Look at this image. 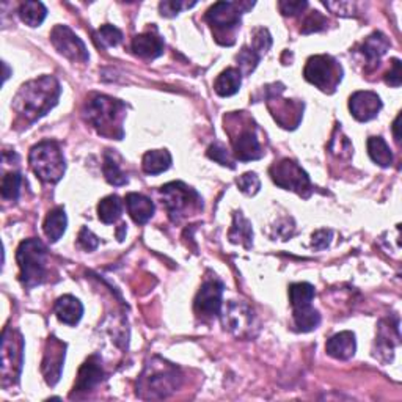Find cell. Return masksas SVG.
<instances>
[{
	"label": "cell",
	"instance_id": "obj_26",
	"mask_svg": "<svg viewBox=\"0 0 402 402\" xmlns=\"http://www.w3.org/2000/svg\"><path fill=\"white\" fill-rule=\"evenodd\" d=\"M388 47H389L388 38L380 34V31H374L373 35H369L366 40H364L362 46V54L366 57L368 61L375 63L380 60L382 55L387 54Z\"/></svg>",
	"mask_w": 402,
	"mask_h": 402
},
{
	"label": "cell",
	"instance_id": "obj_34",
	"mask_svg": "<svg viewBox=\"0 0 402 402\" xmlns=\"http://www.w3.org/2000/svg\"><path fill=\"white\" fill-rule=\"evenodd\" d=\"M94 38H96L98 46H100V47H113V46H117V44L121 43L123 34H121V30L115 27V25L105 24L96 31V35H94Z\"/></svg>",
	"mask_w": 402,
	"mask_h": 402
},
{
	"label": "cell",
	"instance_id": "obj_47",
	"mask_svg": "<svg viewBox=\"0 0 402 402\" xmlns=\"http://www.w3.org/2000/svg\"><path fill=\"white\" fill-rule=\"evenodd\" d=\"M399 121H401V115H398V118H396V119H394V123H393V134H394L396 142H401V135H399Z\"/></svg>",
	"mask_w": 402,
	"mask_h": 402
},
{
	"label": "cell",
	"instance_id": "obj_43",
	"mask_svg": "<svg viewBox=\"0 0 402 402\" xmlns=\"http://www.w3.org/2000/svg\"><path fill=\"white\" fill-rule=\"evenodd\" d=\"M332 237H333V232L330 230H319L313 234L311 247L316 250H324L330 245Z\"/></svg>",
	"mask_w": 402,
	"mask_h": 402
},
{
	"label": "cell",
	"instance_id": "obj_48",
	"mask_svg": "<svg viewBox=\"0 0 402 402\" xmlns=\"http://www.w3.org/2000/svg\"><path fill=\"white\" fill-rule=\"evenodd\" d=\"M3 68H5V75H3V79L6 80V79H8V65H6V63H3Z\"/></svg>",
	"mask_w": 402,
	"mask_h": 402
},
{
	"label": "cell",
	"instance_id": "obj_21",
	"mask_svg": "<svg viewBox=\"0 0 402 402\" xmlns=\"http://www.w3.org/2000/svg\"><path fill=\"white\" fill-rule=\"evenodd\" d=\"M128 212L135 223L143 225L154 216V203L140 193H129L126 197Z\"/></svg>",
	"mask_w": 402,
	"mask_h": 402
},
{
	"label": "cell",
	"instance_id": "obj_23",
	"mask_svg": "<svg viewBox=\"0 0 402 402\" xmlns=\"http://www.w3.org/2000/svg\"><path fill=\"white\" fill-rule=\"evenodd\" d=\"M242 84V74L236 68H228L218 75L216 84H214V90L222 98H228L236 94Z\"/></svg>",
	"mask_w": 402,
	"mask_h": 402
},
{
	"label": "cell",
	"instance_id": "obj_2",
	"mask_svg": "<svg viewBox=\"0 0 402 402\" xmlns=\"http://www.w3.org/2000/svg\"><path fill=\"white\" fill-rule=\"evenodd\" d=\"M84 115L88 123L98 131L99 135L107 138H123V119L126 117V105L121 100L104 94H94L87 100Z\"/></svg>",
	"mask_w": 402,
	"mask_h": 402
},
{
	"label": "cell",
	"instance_id": "obj_36",
	"mask_svg": "<svg viewBox=\"0 0 402 402\" xmlns=\"http://www.w3.org/2000/svg\"><path fill=\"white\" fill-rule=\"evenodd\" d=\"M236 184L239 188H241V192H244L245 195H256L258 192H260L261 181L260 178H258L256 173L248 172V173H244L242 176H239Z\"/></svg>",
	"mask_w": 402,
	"mask_h": 402
},
{
	"label": "cell",
	"instance_id": "obj_12",
	"mask_svg": "<svg viewBox=\"0 0 402 402\" xmlns=\"http://www.w3.org/2000/svg\"><path fill=\"white\" fill-rule=\"evenodd\" d=\"M65 350L66 344L61 343L55 336H50L44 349V358L41 364V371L47 385L54 387L60 380L63 363H65Z\"/></svg>",
	"mask_w": 402,
	"mask_h": 402
},
{
	"label": "cell",
	"instance_id": "obj_20",
	"mask_svg": "<svg viewBox=\"0 0 402 402\" xmlns=\"http://www.w3.org/2000/svg\"><path fill=\"white\" fill-rule=\"evenodd\" d=\"M132 50L142 59L153 60L163 54V41L154 34H142L132 40Z\"/></svg>",
	"mask_w": 402,
	"mask_h": 402
},
{
	"label": "cell",
	"instance_id": "obj_6",
	"mask_svg": "<svg viewBox=\"0 0 402 402\" xmlns=\"http://www.w3.org/2000/svg\"><path fill=\"white\" fill-rule=\"evenodd\" d=\"M253 3L244 2H217L214 3L206 13V21L211 24L212 30H216L217 41L220 38H231L234 43V31L241 24L242 8L248 10Z\"/></svg>",
	"mask_w": 402,
	"mask_h": 402
},
{
	"label": "cell",
	"instance_id": "obj_29",
	"mask_svg": "<svg viewBox=\"0 0 402 402\" xmlns=\"http://www.w3.org/2000/svg\"><path fill=\"white\" fill-rule=\"evenodd\" d=\"M123 212V201L118 195H109L99 201L98 216L104 223L117 222Z\"/></svg>",
	"mask_w": 402,
	"mask_h": 402
},
{
	"label": "cell",
	"instance_id": "obj_38",
	"mask_svg": "<svg viewBox=\"0 0 402 402\" xmlns=\"http://www.w3.org/2000/svg\"><path fill=\"white\" fill-rule=\"evenodd\" d=\"M270 46H272V38H270L269 30L262 27L256 29L253 34V46H251V49H253L258 55L262 57V54H266Z\"/></svg>",
	"mask_w": 402,
	"mask_h": 402
},
{
	"label": "cell",
	"instance_id": "obj_46",
	"mask_svg": "<svg viewBox=\"0 0 402 402\" xmlns=\"http://www.w3.org/2000/svg\"><path fill=\"white\" fill-rule=\"evenodd\" d=\"M324 5L339 16H352L355 11V5L350 2H325Z\"/></svg>",
	"mask_w": 402,
	"mask_h": 402
},
{
	"label": "cell",
	"instance_id": "obj_28",
	"mask_svg": "<svg viewBox=\"0 0 402 402\" xmlns=\"http://www.w3.org/2000/svg\"><path fill=\"white\" fill-rule=\"evenodd\" d=\"M294 324L300 332H311L320 324V314L311 305L294 308Z\"/></svg>",
	"mask_w": 402,
	"mask_h": 402
},
{
	"label": "cell",
	"instance_id": "obj_1",
	"mask_svg": "<svg viewBox=\"0 0 402 402\" xmlns=\"http://www.w3.org/2000/svg\"><path fill=\"white\" fill-rule=\"evenodd\" d=\"M60 93L61 88L59 80L52 75H43V77L30 80L19 88L17 94L13 99V109L21 121L31 124L46 115L59 103Z\"/></svg>",
	"mask_w": 402,
	"mask_h": 402
},
{
	"label": "cell",
	"instance_id": "obj_11",
	"mask_svg": "<svg viewBox=\"0 0 402 402\" xmlns=\"http://www.w3.org/2000/svg\"><path fill=\"white\" fill-rule=\"evenodd\" d=\"M50 41L61 55H65L68 60L74 63H85L90 57L85 43L66 25H55L52 34H50Z\"/></svg>",
	"mask_w": 402,
	"mask_h": 402
},
{
	"label": "cell",
	"instance_id": "obj_40",
	"mask_svg": "<svg viewBox=\"0 0 402 402\" xmlns=\"http://www.w3.org/2000/svg\"><path fill=\"white\" fill-rule=\"evenodd\" d=\"M325 25H327V19L320 15L319 11H314L305 19L304 27H302V34H313V31H319V30H322Z\"/></svg>",
	"mask_w": 402,
	"mask_h": 402
},
{
	"label": "cell",
	"instance_id": "obj_27",
	"mask_svg": "<svg viewBox=\"0 0 402 402\" xmlns=\"http://www.w3.org/2000/svg\"><path fill=\"white\" fill-rule=\"evenodd\" d=\"M230 239L234 244H242L245 248H250L253 244V230L247 218H245L241 212L234 214V222H232Z\"/></svg>",
	"mask_w": 402,
	"mask_h": 402
},
{
	"label": "cell",
	"instance_id": "obj_9",
	"mask_svg": "<svg viewBox=\"0 0 402 402\" xmlns=\"http://www.w3.org/2000/svg\"><path fill=\"white\" fill-rule=\"evenodd\" d=\"M24 363V341L21 333L6 329L2 336V385L16 383Z\"/></svg>",
	"mask_w": 402,
	"mask_h": 402
},
{
	"label": "cell",
	"instance_id": "obj_24",
	"mask_svg": "<svg viewBox=\"0 0 402 402\" xmlns=\"http://www.w3.org/2000/svg\"><path fill=\"white\" fill-rule=\"evenodd\" d=\"M68 225V218L63 207H55V209L47 214L46 220H44V234L47 236L50 242H57L59 239L65 234Z\"/></svg>",
	"mask_w": 402,
	"mask_h": 402
},
{
	"label": "cell",
	"instance_id": "obj_30",
	"mask_svg": "<svg viewBox=\"0 0 402 402\" xmlns=\"http://www.w3.org/2000/svg\"><path fill=\"white\" fill-rule=\"evenodd\" d=\"M368 153L377 165L389 167L393 163V154L389 147L382 137H369L368 140Z\"/></svg>",
	"mask_w": 402,
	"mask_h": 402
},
{
	"label": "cell",
	"instance_id": "obj_37",
	"mask_svg": "<svg viewBox=\"0 0 402 402\" xmlns=\"http://www.w3.org/2000/svg\"><path fill=\"white\" fill-rule=\"evenodd\" d=\"M236 59H237L239 66H241L242 71H244L245 74H250V73L253 71V69L256 68L258 61H260L261 57L258 55L251 47H244V49L241 50V52L237 54ZM241 69H239V71H241Z\"/></svg>",
	"mask_w": 402,
	"mask_h": 402
},
{
	"label": "cell",
	"instance_id": "obj_39",
	"mask_svg": "<svg viewBox=\"0 0 402 402\" xmlns=\"http://www.w3.org/2000/svg\"><path fill=\"white\" fill-rule=\"evenodd\" d=\"M193 5H195V2L187 3V2H181V0H165V2H161L159 10H161L162 16L173 17L184 8H191V6H193Z\"/></svg>",
	"mask_w": 402,
	"mask_h": 402
},
{
	"label": "cell",
	"instance_id": "obj_18",
	"mask_svg": "<svg viewBox=\"0 0 402 402\" xmlns=\"http://www.w3.org/2000/svg\"><path fill=\"white\" fill-rule=\"evenodd\" d=\"M281 90H283V85H278V90H275V85H274L276 100H278V93ZM270 112H272L276 123L281 124V128L294 129V128H297L302 119L304 104L295 103V100H291V99H283V100H278V104H276L275 109H270Z\"/></svg>",
	"mask_w": 402,
	"mask_h": 402
},
{
	"label": "cell",
	"instance_id": "obj_19",
	"mask_svg": "<svg viewBox=\"0 0 402 402\" xmlns=\"http://www.w3.org/2000/svg\"><path fill=\"white\" fill-rule=\"evenodd\" d=\"M325 350L330 357L336 360H349L355 355L357 341L352 332H341L333 335L325 344Z\"/></svg>",
	"mask_w": 402,
	"mask_h": 402
},
{
	"label": "cell",
	"instance_id": "obj_15",
	"mask_svg": "<svg viewBox=\"0 0 402 402\" xmlns=\"http://www.w3.org/2000/svg\"><path fill=\"white\" fill-rule=\"evenodd\" d=\"M349 109L355 119L364 123L379 115L382 100L373 91H357L350 96Z\"/></svg>",
	"mask_w": 402,
	"mask_h": 402
},
{
	"label": "cell",
	"instance_id": "obj_42",
	"mask_svg": "<svg viewBox=\"0 0 402 402\" xmlns=\"http://www.w3.org/2000/svg\"><path fill=\"white\" fill-rule=\"evenodd\" d=\"M79 245L87 251H93L98 248L99 239L94 236L90 230L84 226V228H82L79 232Z\"/></svg>",
	"mask_w": 402,
	"mask_h": 402
},
{
	"label": "cell",
	"instance_id": "obj_31",
	"mask_svg": "<svg viewBox=\"0 0 402 402\" xmlns=\"http://www.w3.org/2000/svg\"><path fill=\"white\" fill-rule=\"evenodd\" d=\"M19 16L29 27H38L46 19L47 10L41 2H24L19 6Z\"/></svg>",
	"mask_w": 402,
	"mask_h": 402
},
{
	"label": "cell",
	"instance_id": "obj_25",
	"mask_svg": "<svg viewBox=\"0 0 402 402\" xmlns=\"http://www.w3.org/2000/svg\"><path fill=\"white\" fill-rule=\"evenodd\" d=\"M170 165H172V156H170L167 149L148 151L142 161L143 172L148 174H159L167 172Z\"/></svg>",
	"mask_w": 402,
	"mask_h": 402
},
{
	"label": "cell",
	"instance_id": "obj_33",
	"mask_svg": "<svg viewBox=\"0 0 402 402\" xmlns=\"http://www.w3.org/2000/svg\"><path fill=\"white\" fill-rule=\"evenodd\" d=\"M104 176L109 184L112 186H124L128 182V176L119 167V163L115 161V157L112 156L110 151H107L104 154V165H103Z\"/></svg>",
	"mask_w": 402,
	"mask_h": 402
},
{
	"label": "cell",
	"instance_id": "obj_4",
	"mask_svg": "<svg viewBox=\"0 0 402 402\" xmlns=\"http://www.w3.org/2000/svg\"><path fill=\"white\" fill-rule=\"evenodd\" d=\"M46 247L40 239H27L16 251V260L21 270V281L25 288L40 286L46 276Z\"/></svg>",
	"mask_w": 402,
	"mask_h": 402
},
{
	"label": "cell",
	"instance_id": "obj_35",
	"mask_svg": "<svg viewBox=\"0 0 402 402\" xmlns=\"http://www.w3.org/2000/svg\"><path fill=\"white\" fill-rule=\"evenodd\" d=\"M21 174L16 172L6 173L2 179V197L5 200H17L21 191Z\"/></svg>",
	"mask_w": 402,
	"mask_h": 402
},
{
	"label": "cell",
	"instance_id": "obj_17",
	"mask_svg": "<svg viewBox=\"0 0 402 402\" xmlns=\"http://www.w3.org/2000/svg\"><path fill=\"white\" fill-rule=\"evenodd\" d=\"M225 327H228V330L236 333L237 336L248 335L253 325V313L250 308L241 304V302H231L228 308L225 310L223 318Z\"/></svg>",
	"mask_w": 402,
	"mask_h": 402
},
{
	"label": "cell",
	"instance_id": "obj_22",
	"mask_svg": "<svg viewBox=\"0 0 402 402\" xmlns=\"http://www.w3.org/2000/svg\"><path fill=\"white\" fill-rule=\"evenodd\" d=\"M55 314L63 324L75 325L82 319L84 314V306H82L80 300L73 297V295H63L55 302Z\"/></svg>",
	"mask_w": 402,
	"mask_h": 402
},
{
	"label": "cell",
	"instance_id": "obj_32",
	"mask_svg": "<svg viewBox=\"0 0 402 402\" xmlns=\"http://www.w3.org/2000/svg\"><path fill=\"white\" fill-rule=\"evenodd\" d=\"M314 295H316V291L310 283H294L289 286V300H291L292 308L311 305Z\"/></svg>",
	"mask_w": 402,
	"mask_h": 402
},
{
	"label": "cell",
	"instance_id": "obj_14",
	"mask_svg": "<svg viewBox=\"0 0 402 402\" xmlns=\"http://www.w3.org/2000/svg\"><path fill=\"white\" fill-rule=\"evenodd\" d=\"M231 143L237 161L250 162L258 161L262 157V149L260 147V140H258L256 137L253 121H250L247 128H241L239 134L231 135Z\"/></svg>",
	"mask_w": 402,
	"mask_h": 402
},
{
	"label": "cell",
	"instance_id": "obj_45",
	"mask_svg": "<svg viewBox=\"0 0 402 402\" xmlns=\"http://www.w3.org/2000/svg\"><path fill=\"white\" fill-rule=\"evenodd\" d=\"M401 60L394 59L392 61V68H389V71L385 75V82L389 87L398 88L401 85Z\"/></svg>",
	"mask_w": 402,
	"mask_h": 402
},
{
	"label": "cell",
	"instance_id": "obj_5",
	"mask_svg": "<svg viewBox=\"0 0 402 402\" xmlns=\"http://www.w3.org/2000/svg\"><path fill=\"white\" fill-rule=\"evenodd\" d=\"M30 167L38 178L46 182H59L65 174L66 163L60 144L46 140L35 144L29 154Z\"/></svg>",
	"mask_w": 402,
	"mask_h": 402
},
{
	"label": "cell",
	"instance_id": "obj_7",
	"mask_svg": "<svg viewBox=\"0 0 402 402\" xmlns=\"http://www.w3.org/2000/svg\"><path fill=\"white\" fill-rule=\"evenodd\" d=\"M162 203L165 204L168 216L173 222H179L188 212L201 207V200L193 188L187 187L184 182H170L161 188Z\"/></svg>",
	"mask_w": 402,
	"mask_h": 402
},
{
	"label": "cell",
	"instance_id": "obj_13",
	"mask_svg": "<svg viewBox=\"0 0 402 402\" xmlns=\"http://www.w3.org/2000/svg\"><path fill=\"white\" fill-rule=\"evenodd\" d=\"M223 285L218 280H207L195 297V311L198 316L212 318L217 316L222 308Z\"/></svg>",
	"mask_w": 402,
	"mask_h": 402
},
{
	"label": "cell",
	"instance_id": "obj_44",
	"mask_svg": "<svg viewBox=\"0 0 402 402\" xmlns=\"http://www.w3.org/2000/svg\"><path fill=\"white\" fill-rule=\"evenodd\" d=\"M308 6V3L305 0H299V2H288V0H283V2L278 3V8L285 16H295L299 15V13L304 11Z\"/></svg>",
	"mask_w": 402,
	"mask_h": 402
},
{
	"label": "cell",
	"instance_id": "obj_10",
	"mask_svg": "<svg viewBox=\"0 0 402 402\" xmlns=\"http://www.w3.org/2000/svg\"><path fill=\"white\" fill-rule=\"evenodd\" d=\"M270 176L276 186L286 191L299 193L300 197L308 198L311 193V182L304 168L291 159H283L270 167Z\"/></svg>",
	"mask_w": 402,
	"mask_h": 402
},
{
	"label": "cell",
	"instance_id": "obj_16",
	"mask_svg": "<svg viewBox=\"0 0 402 402\" xmlns=\"http://www.w3.org/2000/svg\"><path fill=\"white\" fill-rule=\"evenodd\" d=\"M103 379H104L103 363H100L98 355H91L79 369V375L77 380H75L71 398H74V396L79 393L91 392V389L96 388L99 383L103 382Z\"/></svg>",
	"mask_w": 402,
	"mask_h": 402
},
{
	"label": "cell",
	"instance_id": "obj_8",
	"mask_svg": "<svg viewBox=\"0 0 402 402\" xmlns=\"http://www.w3.org/2000/svg\"><path fill=\"white\" fill-rule=\"evenodd\" d=\"M305 79L322 91H335L343 77V69L329 55H314L306 61Z\"/></svg>",
	"mask_w": 402,
	"mask_h": 402
},
{
	"label": "cell",
	"instance_id": "obj_3",
	"mask_svg": "<svg viewBox=\"0 0 402 402\" xmlns=\"http://www.w3.org/2000/svg\"><path fill=\"white\" fill-rule=\"evenodd\" d=\"M181 383L179 371L167 362L149 363L138 380L137 393L143 399H162L172 394Z\"/></svg>",
	"mask_w": 402,
	"mask_h": 402
},
{
	"label": "cell",
	"instance_id": "obj_41",
	"mask_svg": "<svg viewBox=\"0 0 402 402\" xmlns=\"http://www.w3.org/2000/svg\"><path fill=\"white\" fill-rule=\"evenodd\" d=\"M207 156L211 157V159H214L216 162H218L220 165H228L230 168H234V165H232V162L228 159V154H226V149L222 147L220 143H214L209 147V149H207Z\"/></svg>",
	"mask_w": 402,
	"mask_h": 402
}]
</instances>
